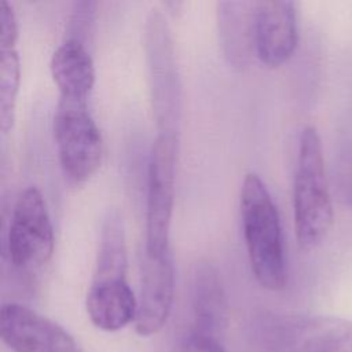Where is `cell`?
Returning <instances> with one entry per match:
<instances>
[{"label": "cell", "instance_id": "1", "mask_svg": "<svg viewBox=\"0 0 352 352\" xmlns=\"http://www.w3.org/2000/svg\"><path fill=\"white\" fill-rule=\"evenodd\" d=\"M241 217L252 272L258 285L282 290L287 282L285 245L278 209L256 173H248L241 188Z\"/></svg>", "mask_w": 352, "mask_h": 352}, {"label": "cell", "instance_id": "2", "mask_svg": "<svg viewBox=\"0 0 352 352\" xmlns=\"http://www.w3.org/2000/svg\"><path fill=\"white\" fill-rule=\"evenodd\" d=\"M293 213L296 239L301 250L318 248L334 221V210L324 170L320 136L308 125L300 135L294 183Z\"/></svg>", "mask_w": 352, "mask_h": 352}, {"label": "cell", "instance_id": "3", "mask_svg": "<svg viewBox=\"0 0 352 352\" xmlns=\"http://www.w3.org/2000/svg\"><path fill=\"white\" fill-rule=\"evenodd\" d=\"M253 352H352V320L334 316H270L250 341Z\"/></svg>", "mask_w": 352, "mask_h": 352}, {"label": "cell", "instance_id": "4", "mask_svg": "<svg viewBox=\"0 0 352 352\" xmlns=\"http://www.w3.org/2000/svg\"><path fill=\"white\" fill-rule=\"evenodd\" d=\"M54 138L67 179L77 184L89 180L100 166L103 140L87 100L59 96L54 116Z\"/></svg>", "mask_w": 352, "mask_h": 352}, {"label": "cell", "instance_id": "5", "mask_svg": "<svg viewBox=\"0 0 352 352\" xmlns=\"http://www.w3.org/2000/svg\"><path fill=\"white\" fill-rule=\"evenodd\" d=\"M146 52L158 133L176 136L182 109L180 80L170 32L158 10H153L147 18Z\"/></svg>", "mask_w": 352, "mask_h": 352}, {"label": "cell", "instance_id": "6", "mask_svg": "<svg viewBox=\"0 0 352 352\" xmlns=\"http://www.w3.org/2000/svg\"><path fill=\"white\" fill-rule=\"evenodd\" d=\"M177 138L158 133L150 153L146 198V256L169 250V230L175 204Z\"/></svg>", "mask_w": 352, "mask_h": 352}, {"label": "cell", "instance_id": "7", "mask_svg": "<svg viewBox=\"0 0 352 352\" xmlns=\"http://www.w3.org/2000/svg\"><path fill=\"white\" fill-rule=\"evenodd\" d=\"M7 246L18 268H37L52 257L54 228L45 199L34 186L25 188L14 205Z\"/></svg>", "mask_w": 352, "mask_h": 352}, {"label": "cell", "instance_id": "8", "mask_svg": "<svg viewBox=\"0 0 352 352\" xmlns=\"http://www.w3.org/2000/svg\"><path fill=\"white\" fill-rule=\"evenodd\" d=\"M0 337L14 352H82L62 326L16 302L1 307Z\"/></svg>", "mask_w": 352, "mask_h": 352}, {"label": "cell", "instance_id": "9", "mask_svg": "<svg viewBox=\"0 0 352 352\" xmlns=\"http://www.w3.org/2000/svg\"><path fill=\"white\" fill-rule=\"evenodd\" d=\"M253 43L256 56L268 67H279L294 54L298 43L296 4L287 0L254 3Z\"/></svg>", "mask_w": 352, "mask_h": 352}, {"label": "cell", "instance_id": "10", "mask_svg": "<svg viewBox=\"0 0 352 352\" xmlns=\"http://www.w3.org/2000/svg\"><path fill=\"white\" fill-rule=\"evenodd\" d=\"M173 292L175 270L170 250L160 256H146L135 320L140 336L155 334L164 327L170 314Z\"/></svg>", "mask_w": 352, "mask_h": 352}, {"label": "cell", "instance_id": "11", "mask_svg": "<svg viewBox=\"0 0 352 352\" xmlns=\"http://www.w3.org/2000/svg\"><path fill=\"white\" fill-rule=\"evenodd\" d=\"M91 322L106 331H116L136 320L138 298L126 278L91 282L85 300Z\"/></svg>", "mask_w": 352, "mask_h": 352}, {"label": "cell", "instance_id": "12", "mask_svg": "<svg viewBox=\"0 0 352 352\" xmlns=\"http://www.w3.org/2000/svg\"><path fill=\"white\" fill-rule=\"evenodd\" d=\"M50 69L60 98L87 100L95 84V66L82 41L67 37L54 51Z\"/></svg>", "mask_w": 352, "mask_h": 352}, {"label": "cell", "instance_id": "13", "mask_svg": "<svg viewBox=\"0 0 352 352\" xmlns=\"http://www.w3.org/2000/svg\"><path fill=\"white\" fill-rule=\"evenodd\" d=\"M194 331L216 336L228 323V301L217 270L209 263L197 265L192 278Z\"/></svg>", "mask_w": 352, "mask_h": 352}, {"label": "cell", "instance_id": "14", "mask_svg": "<svg viewBox=\"0 0 352 352\" xmlns=\"http://www.w3.org/2000/svg\"><path fill=\"white\" fill-rule=\"evenodd\" d=\"M219 32L227 56L236 65H241L254 51L253 43V18L254 3L221 1L217 4Z\"/></svg>", "mask_w": 352, "mask_h": 352}, {"label": "cell", "instance_id": "15", "mask_svg": "<svg viewBox=\"0 0 352 352\" xmlns=\"http://www.w3.org/2000/svg\"><path fill=\"white\" fill-rule=\"evenodd\" d=\"M19 81L21 63L16 48H0V126L3 133H8L15 122Z\"/></svg>", "mask_w": 352, "mask_h": 352}, {"label": "cell", "instance_id": "16", "mask_svg": "<svg viewBox=\"0 0 352 352\" xmlns=\"http://www.w3.org/2000/svg\"><path fill=\"white\" fill-rule=\"evenodd\" d=\"M18 21L11 4L6 0L0 7V48H15L18 36Z\"/></svg>", "mask_w": 352, "mask_h": 352}, {"label": "cell", "instance_id": "17", "mask_svg": "<svg viewBox=\"0 0 352 352\" xmlns=\"http://www.w3.org/2000/svg\"><path fill=\"white\" fill-rule=\"evenodd\" d=\"M180 352H227L219 338L212 334L191 331L183 341Z\"/></svg>", "mask_w": 352, "mask_h": 352}]
</instances>
